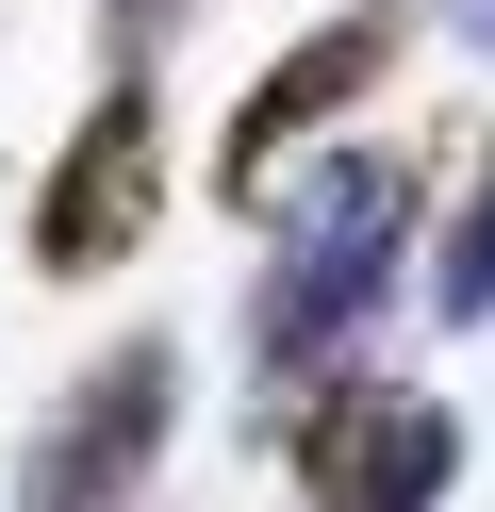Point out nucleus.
Listing matches in <instances>:
<instances>
[{
	"mask_svg": "<svg viewBox=\"0 0 495 512\" xmlns=\"http://www.w3.org/2000/svg\"><path fill=\"white\" fill-rule=\"evenodd\" d=\"M396 265H413V166L396 149H330L264 199V281H248V397H330L347 347L380 331Z\"/></svg>",
	"mask_w": 495,
	"mask_h": 512,
	"instance_id": "obj_1",
	"label": "nucleus"
},
{
	"mask_svg": "<svg viewBox=\"0 0 495 512\" xmlns=\"http://www.w3.org/2000/svg\"><path fill=\"white\" fill-rule=\"evenodd\" d=\"M165 430H182V347L165 331H116L17 446V512H132L165 479Z\"/></svg>",
	"mask_w": 495,
	"mask_h": 512,
	"instance_id": "obj_2",
	"label": "nucleus"
},
{
	"mask_svg": "<svg viewBox=\"0 0 495 512\" xmlns=\"http://www.w3.org/2000/svg\"><path fill=\"white\" fill-rule=\"evenodd\" d=\"M149 215H165V83L116 67L83 100V133L50 149V182H33V265L50 281H116L149 248Z\"/></svg>",
	"mask_w": 495,
	"mask_h": 512,
	"instance_id": "obj_3",
	"label": "nucleus"
},
{
	"mask_svg": "<svg viewBox=\"0 0 495 512\" xmlns=\"http://www.w3.org/2000/svg\"><path fill=\"white\" fill-rule=\"evenodd\" d=\"M396 50H413V17H396V0L314 17V34H297L281 67L231 100V133H215V199H231V215H248V199H281V182H297V149H314L347 100H380V83H396Z\"/></svg>",
	"mask_w": 495,
	"mask_h": 512,
	"instance_id": "obj_4",
	"label": "nucleus"
},
{
	"mask_svg": "<svg viewBox=\"0 0 495 512\" xmlns=\"http://www.w3.org/2000/svg\"><path fill=\"white\" fill-rule=\"evenodd\" d=\"M297 463H314V512H446L462 479V413L413 397V380H330L314 413H297Z\"/></svg>",
	"mask_w": 495,
	"mask_h": 512,
	"instance_id": "obj_5",
	"label": "nucleus"
},
{
	"mask_svg": "<svg viewBox=\"0 0 495 512\" xmlns=\"http://www.w3.org/2000/svg\"><path fill=\"white\" fill-rule=\"evenodd\" d=\"M429 314H446V331H495V149H479V182H462L446 248H429Z\"/></svg>",
	"mask_w": 495,
	"mask_h": 512,
	"instance_id": "obj_6",
	"label": "nucleus"
},
{
	"mask_svg": "<svg viewBox=\"0 0 495 512\" xmlns=\"http://www.w3.org/2000/svg\"><path fill=\"white\" fill-rule=\"evenodd\" d=\"M165 34H182V0H99V50H116V67H149Z\"/></svg>",
	"mask_w": 495,
	"mask_h": 512,
	"instance_id": "obj_7",
	"label": "nucleus"
},
{
	"mask_svg": "<svg viewBox=\"0 0 495 512\" xmlns=\"http://www.w3.org/2000/svg\"><path fill=\"white\" fill-rule=\"evenodd\" d=\"M446 34H479V50H495V0H446Z\"/></svg>",
	"mask_w": 495,
	"mask_h": 512,
	"instance_id": "obj_8",
	"label": "nucleus"
}]
</instances>
